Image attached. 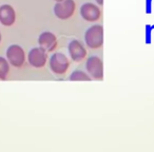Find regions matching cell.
Here are the masks:
<instances>
[{
	"mask_svg": "<svg viewBox=\"0 0 154 152\" xmlns=\"http://www.w3.org/2000/svg\"><path fill=\"white\" fill-rule=\"evenodd\" d=\"M85 42L90 49H99L103 45V28L100 24L92 26L85 33Z\"/></svg>",
	"mask_w": 154,
	"mask_h": 152,
	"instance_id": "cell-1",
	"label": "cell"
},
{
	"mask_svg": "<svg viewBox=\"0 0 154 152\" xmlns=\"http://www.w3.org/2000/svg\"><path fill=\"white\" fill-rule=\"evenodd\" d=\"M49 60L50 69L56 75H63L70 67V61H69L68 57L60 52L53 53Z\"/></svg>",
	"mask_w": 154,
	"mask_h": 152,
	"instance_id": "cell-2",
	"label": "cell"
},
{
	"mask_svg": "<svg viewBox=\"0 0 154 152\" xmlns=\"http://www.w3.org/2000/svg\"><path fill=\"white\" fill-rule=\"evenodd\" d=\"M76 9V3L74 0H63L60 2H56L54 5V14L60 20L70 19L73 16Z\"/></svg>",
	"mask_w": 154,
	"mask_h": 152,
	"instance_id": "cell-3",
	"label": "cell"
},
{
	"mask_svg": "<svg viewBox=\"0 0 154 152\" xmlns=\"http://www.w3.org/2000/svg\"><path fill=\"white\" fill-rule=\"evenodd\" d=\"M86 69L92 79L103 80V64L98 56H91L87 59Z\"/></svg>",
	"mask_w": 154,
	"mask_h": 152,
	"instance_id": "cell-4",
	"label": "cell"
},
{
	"mask_svg": "<svg viewBox=\"0 0 154 152\" xmlns=\"http://www.w3.org/2000/svg\"><path fill=\"white\" fill-rule=\"evenodd\" d=\"M7 59L15 68H21L26 61V52L20 45H12L7 50Z\"/></svg>",
	"mask_w": 154,
	"mask_h": 152,
	"instance_id": "cell-5",
	"label": "cell"
},
{
	"mask_svg": "<svg viewBox=\"0 0 154 152\" xmlns=\"http://www.w3.org/2000/svg\"><path fill=\"white\" fill-rule=\"evenodd\" d=\"M28 61L33 68H43L48 61V52L40 47L33 48L28 54Z\"/></svg>",
	"mask_w": 154,
	"mask_h": 152,
	"instance_id": "cell-6",
	"label": "cell"
},
{
	"mask_svg": "<svg viewBox=\"0 0 154 152\" xmlns=\"http://www.w3.org/2000/svg\"><path fill=\"white\" fill-rule=\"evenodd\" d=\"M68 50L71 59L75 62L82 61L87 56V50L85 48L84 43L80 42L77 39H73V40L70 41L68 45Z\"/></svg>",
	"mask_w": 154,
	"mask_h": 152,
	"instance_id": "cell-7",
	"label": "cell"
},
{
	"mask_svg": "<svg viewBox=\"0 0 154 152\" xmlns=\"http://www.w3.org/2000/svg\"><path fill=\"white\" fill-rule=\"evenodd\" d=\"M80 15L86 21L94 22L100 18L101 11L98 5H94L92 2H87L82 5L80 8Z\"/></svg>",
	"mask_w": 154,
	"mask_h": 152,
	"instance_id": "cell-8",
	"label": "cell"
},
{
	"mask_svg": "<svg viewBox=\"0 0 154 152\" xmlns=\"http://www.w3.org/2000/svg\"><path fill=\"white\" fill-rule=\"evenodd\" d=\"M39 47L47 52H53L57 48V38L52 32H42L38 37Z\"/></svg>",
	"mask_w": 154,
	"mask_h": 152,
	"instance_id": "cell-9",
	"label": "cell"
},
{
	"mask_svg": "<svg viewBox=\"0 0 154 152\" xmlns=\"http://www.w3.org/2000/svg\"><path fill=\"white\" fill-rule=\"evenodd\" d=\"M16 21V12L10 5L0 7V23L5 26H12Z\"/></svg>",
	"mask_w": 154,
	"mask_h": 152,
	"instance_id": "cell-10",
	"label": "cell"
},
{
	"mask_svg": "<svg viewBox=\"0 0 154 152\" xmlns=\"http://www.w3.org/2000/svg\"><path fill=\"white\" fill-rule=\"evenodd\" d=\"M69 79L71 82H90V80H92V77L84 71L75 70L71 73Z\"/></svg>",
	"mask_w": 154,
	"mask_h": 152,
	"instance_id": "cell-11",
	"label": "cell"
},
{
	"mask_svg": "<svg viewBox=\"0 0 154 152\" xmlns=\"http://www.w3.org/2000/svg\"><path fill=\"white\" fill-rule=\"evenodd\" d=\"M10 73V62L5 57L0 56V79L5 80Z\"/></svg>",
	"mask_w": 154,
	"mask_h": 152,
	"instance_id": "cell-12",
	"label": "cell"
},
{
	"mask_svg": "<svg viewBox=\"0 0 154 152\" xmlns=\"http://www.w3.org/2000/svg\"><path fill=\"white\" fill-rule=\"evenodd\" d=\"M97 3H98L99 5H103V0H95Z\"/></svg>",
	"mask_w": 154,
	"mask_h": 152,
	"instance_id": "cell-13",
	"label": "cell"
},
{
	"mask_svg": "<svg viewBox=\"0 0 154 152\" xmlns=\"http://www.w3.org/2000/svg\"><path fill=\"white\" fill-rule=\"evenodd\" d=\"M54 1H56V2H60V1H63V0H54Z\"/></svg>",
	"mask_w": 154,
	"mask_h": 152,
	"instance_id": "cell-14",
	"label": "cell"
},
{
	"mask_svg": "<svg viewBox=\"0 0 154 152\" xmlns=\"http://www.w3.org/2000/svg\"><path fill=\"white\" fill-rule=\"evenodd\" d=\"M1 38H2V37H1V33H0V42H1Z\"/></svg>",
	"mask_w": 154,
	"mask_h": 152,
	"instance_id": "cell-15",
	"label": "cell"
}]
</instances>
